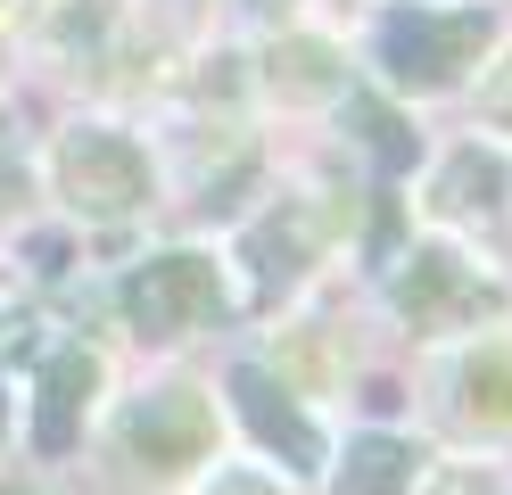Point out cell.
I'll return each instance as SVG.
<instances>
[{"label": "cell", "mask_w": 512, "mask_h": 495, "mask_svg": "<svg viewBox=\"0 0 512 495\" xmlns=\"http://www.w3.org/2000/svg\"><path fill=\"white\" fill-rule=\"evenodd\" d=\"M232 396H240V421L256 429L265 454H281L290 471H323V429L306 421V405L265 372V363H232Z\"/></svg>", "instance_id": "277c9868"}, {"label": "cell", "mask_w": 512, "mask_h": 495, "mask_svg": "<svg viewBox=\"0 0 512 495\" xmlns=\"http://www.w3.org/2000/svg\"><path fill=\"white\" fill-rule=\"evenodd\" d=\"M248 256H256V273H265V289H281V281H298V264L314 256V223L290 207V215H265L248 231Z\"/></svg>", "instance_id": "30bf717a"}, {"label": "cell", "mask_w": 512, "mask_h": 495, "mask_svg": "<svg viewBox=\"0 0 512 495\" xmlns=\"http://www.w3.org/2000/svg\"><path fill=\"white\" fill-rule=\"evenodd\" d=\"M463 405L488 413V421H512V363L504 355H479L471 372H463Z\"/></svg>", "instance_id": "7c38bea8"}, {"label": "cell", "mask_w": 512, "mask_h": 495, "mask_svg": "<svg viewBox=\"0 0 512 495\" xmlns=\"http://www.w3.org/2000/svg\"><path fill=\"white\" fill-rule=\"evenodd\" d=\"M58 190H67V207L75 215H133L141 198H149V157L124 141V132L108 124H83L58 141Z\"/></svg>", "instance_id": "7a4b0ae2"}, {"label": "cell", "mask_w": 512, "mask_h": 495, "mask_svg": "<svg viewBox=\"0 0 512 495\" xmlns=\"http://www.w3.org/2000/svg\"><path fill=\"white\" fill-rule=\"evenodd\" d=\"M0 429H9V396H0Z\"/></svg>", "instance_id": "ac0fdd59"}, {"label": "cell", "mask_w": 512, "mask_h": 495, "mask_svg": "<svg viewBox=\"0 0 512 495\" xmlns=\"http://www.w3.org/2000/svg\"><path fill=\"white\" fill-rule=\"evenodd\" d=\"M91 388H100V363H91L83 347H58V355L42 363V413H34V438H42V454H67V446L83 438Z\"/></svg>", "instance_id": "52a82bcc"}, {"label": "cell", "mask_w": 512, "mask_h": 495, "mask_svg": "<svg viewBox=\"0 0 512 495\" xmlns=\"http://www.w3.org/2000/svg\"><path fill=\"white\" fill-rule=\"evenodd\" d=\"M223 306V281H215V256H149L133 281H124V314H133L141 339H182V330H199L207 314Z\"/></svg>", "instance_id": "3957f363"}, {"label": "cell", "mask_w": 512, "mask_h": 495, "mask_svg": "<svg viewBox=\"0 0 512 495\" xmlns=\"http://www.w3.org/2000/svg\"><path fill=\"white\" fill-rule=\"evenodd\" d=\"M488 42H496L488 9H430V0L389 9L380 33H372V50H380V66H389L397 91H455Z\"/></svg>", "instance_id": "6da1fadb"}, {"label": "cell", "mask_w": 512, "mask_h": 495, "mask_svg": "<svg viewBox=\"0 0 512 495\" xmlns=\"http://www.w3.org/2000/svg\"><path fill=\"white\" fill-rule=\"evenodd\" d=\"M347 116L364 124V141H372L380 157H389V165H405V157H413V141H405V124H397L389 108H380V99H364V91H347Z\"/></svg>", "instance_id": "4fadbf2b"}, {"label": "cell", "mask_w": 512, "mask_h": 495, "mask_svg": "<svg viewBox=\"0 0 512 495\" xmlns=\"http://www.w3.org/2000/svg\"><path fill=\"white\" fill-rule=\"evenodd\" d=\"M430 495H496V471H479V462H446Z\"/></svg>", "instance_id": "9a60e30c"}, {"label": "cell", "mask_w": 512, "mask_h": 495, "mask_svg": "<svg viewBox=\"0 0 512 495\" xmlns=\"http://www.w3.org/2000/svg\"><path fill=\"white\" fill-rule=\"evenodd\" d=\"M273 91H290V99H347V75H339V58L323 42H290V50H273Z\"/></svg>", "instance_id": "8fae6325"}, {"label": "cell", "mask_w": 512, "mask_h": 495, "mask_svg": "<svg viewBox=\"0 0 512 495\" xmlns=\"http://www.w3.org/2000/svg\"><path fill=\"white\" fill-rule=\"evenodd\" d=\"M0 314H17V281H0Z\"/></svg>", "instance_id": "e0dca14e"}, {"label": "cell", "mask_w": 512, "mask_h": 495, "mask_svg": "<svg viewBox=\"0 0 512 495\" xmlns=\"http://www.w3.org/2000/svg\"><path fill=\"white\" fill-rule=\"evenodd\" d=\"M397 306L413 330H446L463 314H496V289L471 281V264L455 248H413L405 256V281H397Z\"/></svg>", "instance_id": "5b68a950"}, {"label": "cell", "mask_w": 512, "mask_h": 495, "mask_svg": "<svg viewBox=\"0 0 512 495\" xmlns=\"http://www.w3.org/2000/svg\"><path fill=\"white\" fill-rule=\"evenodd\" d=\"M504 190H512V165L496 157V149H455L446 157V174H438V207L446 215H496L504 207Z\"/></svg>", "instance_id": "ba28073f"}, {"label": "cell", "mask_w": 512, "mask_h": 495, "mask_svg": "<svg viewBox=\"0 0 512 495\" xmlns=\"http://www.w3.org/2000/svg\"><path fill=\"white\" fill-rule=\"evenodd\" d=\"M207 495H281V487H273V479H256V471H223Z\"/></svg>", "instance_id": "2e32d148"}, {"label": "cell", "mask_w": 512, "mask_h": 495, "mask_svg": "<svg viewBox=\"0 0 512 495\" xmlns=\"http://www.w3.org/2000/svg\"><path fill=\"white\" fill-rule=\"evenodd\" d=\"M479 116H488L496 132H512V58L496 66V75H488V83H479Z\"/></svg>", "instance_id": "5bb4252c"}, {"label": "cell", "mask_w": 512, "mask_h": 495, "mask_svg": "<svg viewBox=\"0 0 512 495\" xmlns=\"http://www.w3.org/2000/svg\"><path fill=\"white\" fill-rule=\"evenodd\" d=\"M405 487H413V446L389 438V429L356 438L347 462H339V479H331V495H405Z\"/></svg>", "instance_id": "9c48e42d"}, {"label": "cell", "mask_w": 512, "mask_h": 495, "mask_svg": "<svg viewBox=\"0 0 512 495\" xmlns=\"http://www.w3.org/2000/svg\"><path fill=\"white\" fill-rule=\"evenodd\" d=\"M207 396L199 388H157L149 405H133V421H124V446H133L141 471H182V462L207 454Z\"/></svg>", "instance_id": "8992f818"}]
</instances>
